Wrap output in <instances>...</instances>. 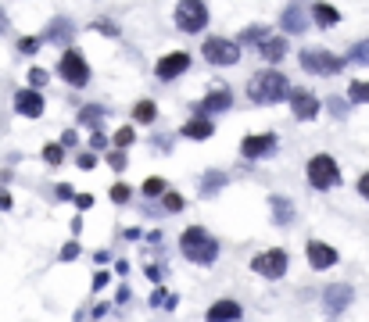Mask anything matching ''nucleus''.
Masks as SVG:
<instances>
[{"label":"nucleus","mask_w":369,"mask_h":322,"mask_svg":"<svg viewBox=\"0 0 369 322\" xmlns=\"http://www.w3.org/2000/svg\"><path fill=\"white\" fill-rule=\"evenodd\" d=\"M180 251H183V258L194 261V265H212V261L219 258V240L208 233L204 226H190V229H183V237H180Z\"/></svg>","instance_id":"nucleus-1"},{"label":"nucleus","mask_w":369,"mask_h":322,"mask_svg":"<svg viewBox=\"0 0 369 322\" xmlns=\"http://www.w3.org/2000/svg\"><path fill=\"white\" fill-rule=\"evenodd\" d=\"M40 43H43V36H22V40H18V50H22V54H36Z\"/></svg>","instance_id":"nucleus-32"},{"label":"nucleus","mask_w":369,"mask_h":322,"mask_svg":"<svg viewBox=\"0 0 369 322\" xmlns=\"http://www.w3.org/2000/svg\"><path fill=\"white\" fill-rule=\"evenodd\" d=\"M133 119H136V122H154V119H158L154 100H140V104L133 107Z\"/></svg>","instance_id":"nucleus-23"},{"label":"nucleus","mask_w":369,"mask_h":322,"mask_svg":"<svg viewBox=\"0 0 369 322\" xmlns=\"http://www.w3.org/2000/svg\"><path fill=\"white\" fill-rule=\"evenodd\" d=\"M187 68H190V54H183V50H172V54H165V58L154 65V76L162 79V83H172V79H180Z\"/></svg>","instance_id":"nucleus-9"},{"label":"nucleus","mask_w":369,"mask_h":322,"mask_svg":"<svg viewBox=\"0 0 369 322\" xmlns=\"http://www.w3.org/2000/svg\"><path fill=\"white\" fill-rule=\"evenodd\" d=\"M151 304H154V308H176L180 301H176L172 294H165V290H154V297H151Z\"/></svg>","instance_id":"nucleus-31"},{"label":"nucleus","mask_w":369,"mask_h":322,"mask_svg":"<svg viewBox=\"0 0 369 322\" xmlns=\"http://www.w3.org/2000/svg\"><path fill=\"white\" fill-rule=\"evenodd\" d=\"M247 97H251L254 104H276V100L291 97V83H287V76L276 72V68L258 72V76L247 79Z\"/></svg>","instance_id":"nucleus-2"},{"label":"nucleus","mask_w":369,"mask_h":322,"mask_svg":"<svg viewBox=\"0 0 369 322\" xmlns=\"http://www.w3.org/2000/svg\"><path fill=\"white\" fill-rule=\"evenodd\" d=\"M312 18H315V25H320V29H334L341 22V11L334 4H323V0H320V4L312 8Z\"/></svg>","instance_id":"nucleus-19"},{"label":"nucleus","mask_w":369,"mask_h":322,"mask_svg":"<svg viewBox=\"0 0 369 322\" xmlns=\"http://www.w3.org/2000/svg\"><path fill=\"white\" fill-rule=\"evenodd\" d=\"M273 211H276V226H287V222L294 219V208H291V201H283V197H273Z\"/></svg>","instance_id":"nucleus-22"},{"label":"nucleus","mask_w":369,"mask_h":322,"mask_svg":"<svg viewBox=\"0 0 369 322\" xmlns=\"http://www.w3.org/2000/svg\"><path fill=\"white\" fill-rule=\"evenodd\" d=\"M233 104V93L230 90H216V93H208L194 112H197V119H208V115H219V112H226V107Z\"/></svg>","instance_id":"nucleus-15"},{"label":"nucleus","mask_w":369,"mask_h":322,"mask_svg":"<svg viewBox=\"0 0 369 322\" xmlns=\"http://www.w3.org/2000/svg\"><path fill=\"white\" fill-rule=\"evenodd\" d=\"M266 40H269V36H266V25H247V29L240 32V40H237V43H258V47H262Z\"/></svg>","instance_id":"nucleus-24"},{"label":"nucleus","mask_w":369,"mask_h":322,"mask_svg":"<svg viewBox=\"0 0 369 322\" xmlns=\"http://www.w3.org/2000/svg\"><path fill=\"white\" fill-rule=\"evenodd\" d=\"M43 161H47V165H62V161H65V147L62 143H47L43 147Z\"/></svg>","instance_id":"nucleus-26"},{"label":"nucleus","mask_w":369,"mask_h":322,"mask_svg":"<svg viewBox=\"0 0 369 322\" xmlns=\"http://www.w3.org/2000/svg\"><path fill=\"white\" fill-rule=\"evenodd\" d=\"M165 208H169V211H180V208H183V197H180V193H165Z\"/></svg>","instance_id":"nucleus-38"},{"label":"nucleus","mask_w":369,"mask_h":322,"mask_svg":"<svg viewBox=\"0 0 369 322\" xmlns=\"http://www.w3.org/2000/svg\"><path fill=\"white\" fill-rule=\"evenodd\" d=\"M133 136H136V133H133L129 126H122V129L115 133V150H122V147H129V143H133Z\"/></svg>","instance_id":"nucleus-33"},{"label":"nucleus","mask_w":369,"mask_h":322,"mask_svg":"<svg viewBox=\"0 0 369 322\" xmlns=\"http://www.w3.org/2000/svg\"><path fill=\"white\" fill-rule=\"evenodd\" d=\"M330 112H334V115H344V100L334 97V100H330Z\"/></svg>","instance_id":"nucleus-44"},{"label":"nucleus","mask_w":369,"mask_h":322,"mask_svg":"<svg viewBox=\"0 0 369 322\" xmlns=\"http://www.w3.org/2000/svg\"><path fill=\"white\" fill-rule=\"evenodd\" d=\"M223 183H226V176H223V172H208V176H204V183H201V193H216Z\"/></svg>","instance_id":"nucleus-28"},{"label":"nucleus","mask_w":369,"mask_h":322,"mask_svg":"<svg viewBox=\"0 0 369 322\" xmlns=\"http://www.w3.org/2000/svg\"><path fill=\"white\" fill-rule=\"evenodd\" d=\"M348 61H355V65H369V40H362V43H355V47L348 50Z\"/></svg>","instance_id":"nucleus-25"},{"label":"nucleus","mask_w":369,"mask_h":322,"mask_svg":"<svg viewBox=\"0 0 369 322\" xmlns=\"http://www.w3.org/2000/svg\"><path fill=\"white\" fill-rule=\"evenodd\" d=\"M43 107H47V100H43L40 90H18L15 93V112L25 115V119H40Z\"/></svg>","instance_id":"nucleus-14"},{"label":"nucleus","mask_w":369,"mask_h":322,"mask_svg":"<svg viewBox=\"0 0 369 322\" xmlns=\"http://www.w3.org/2000/svg\"><path fill=\"white\" fill-rule=\"evenodd\" d=\"M308 183L315 186V190H334L337 183H341V169H337V161L330 157V154H315L312 161H308Z\"/></svg>","instance_id":"nucleus-3"},{"label":"nucleus","mask_w":369,"mask_h":322,"mask_svg":"<svg viewBox=\"0 0 369 322\" xmlns=\"http://www.w3.org/2000/svg\"><path fill=\"white\" fill-rule=\"evenodd\" d=\"M76 140H79L76 133H65V136H62V147H76Z\"/></svg>","instance_id":"nucleus-45"},{"label":"nucleus","mask_w":369,"mask_h":322,"mask_svg":"<svg viewBox=\"0 0 369 322\" xmlns=\"http://www.w3.org/2000/svg\"><path fill=\"white\" fill-rule=\"evenodd\" d=\"M97 29H100V32H108V36H119V29H112L108 22H97Z\"/></svg>","instance_id":"nucleus-46"},{"label":"nucleus","mask_w":369,"mask_h":322,"mask_svg":"<svg viewBox=\"0 0 369 322\" xmlns=\"http://www.w3.org/2000/svg\"><path fill=\"white\" fill-rule=\"evenodd\" d=\"M172 18L183 32H201L208 25V8H204V0H180Z\"/></svg>","instance_id":"nucleus-8"},{"label":"nucleus","mask_w":369,"mask_h":322,"mask_svg":"<svg viewBox=\"0 0 369 322\" xmlns=\"http://www.w3.org/2000/svg\"><path fill=\"white\" fill-rule=\"evenodd\" d=\"M79 254V244H65V251H62V261H72Z\"/></svg>","instance_id":"nucleus-39"},{"label":"nucleus","mask_w":369,"mask_h":322,"mask_svg":"<svg viewBox=\"0 0 369 322\" xmlns=\"http://www.w3.org/2000/svg\"><path fill=\"white\" fill-rule=\"evenodd\" d=\"M112 201H115V204H126V201H129V186H126V183H115V186H112Z\"/></svg>","instance_id":"nucleus-37"},{"label":"nucleus","mask_w":369,"mask_h":322,"mask_svg":"<svg viewBox=\"0 0 369 322\" xmlns=\"http://www.w3.org/2000/svg\"><path fill=\"white\" fill-rule=\"evenodd\" d=\"M76 165H79V169H83V172H90V169H93V165H97V154H93V150H83V154H79V157H76Z\"/></svg>","instance_id":"nucleus-34"},{"label":"nucleus","mask_w":369,"mask_h":322,"mask_svg":"<svg viewBox=\"0 0 369 322\" xmlns=\"http://www.w3.org/2000/svg\"><path fill=\"white\" fill-rule=\"evenodd\" d=\"M258 54H262V61H280L283 54H287V40H280V36H269L266 43L258 47Z\"/></svg>","instance_id":"nucleus-20"},{"label":"nucleus","mask_w":369,"mask_h":322,"mask_svg":"<svg viewBox=\"0 0 369 322\" xmlns=\"http://www.w3.org/2000/svg\"><path fill=\"white\" fill-rule=\"evenodd\" d=\"M76 204L86 211V208H93V197H90V193H79V197H76Z\"/></svg>","instance_id":"nucleus-42"},{"label":"nucleus","mask_w":369,"mask_h":322,"mask_svg":"<svg viewBox=\"0 0 369 322\" xmlns=\"http://www.w3.org/2000/svg\"><path fill=\"white\" fill-rule=\"evenodd\" d=\"M287 251L283 247H269V251H262V254H254L251 258V268L258 276H266V280H280V276H287Z\"/></svg>","instance_id":"nucleus-7"},{"label":"nucleus","mask_w":369,"mask_h":322,"mask_svg":"<svg viewBox=\"0 0 369 322\" xmlns=\"http://www.w3.org/2000/svg\"><path fill=\"white\" fill-rule=\"evenodd\" d=\"M305 254H308V265L315 268V273H323V268H334L337 265V251L323 240H308L305 244Z\"/></svg>","instance_id":"nucleus-10"},{"label":"nucleus","mask_w":369,"mask_h":322,"mask_svg":"<svg viewBox=\"0 0 369 322\" xmlns=\"http://www.w3.org/2000/svg\"><path fill=\"white\" fill-rule=\"evenodd\" d=\"M144 193H147V197H162V193H165V179H162V176L144 179Z\"/></svg>","instance_id":"nucleus-29"},{"label":"nucleus","mask_w":369,"mask_h":322,"mask_svg":"<svg viewBox=\"0 0 369 322\" xmlns=\"http://www.w3.org/2000/svg\"><path fill=\"white\" fill-rule=\"evenodd\" d=\"M280 25H283V32H305L308 29V15H305V8L301 4H291V8H283V15H280Z\"/></svg>","instance_id":"nucleus-18"},{"label":"nucleus","mask_w":369,"mask_h":322,"mask_svg":"<svg viewBox=\"0 0 369 322\" xmlns=\"http://www.w3.org/2000/svg\"><path fill=\"white\" fill-rule=\"evenodd\" d=\"M47 79H50V76H47L43 68H33V72H29V90H40V86H47Z\"/></svg>","instance_id":"nucleus-35"},{"label":"nucleus","mask_w":369,"mask_h":322,"mask_svg":"<svg viewBox=\"0 0 369 322\" xmlns=\"http://www.w3.org/2000/svg\"><path fill=\"white\" fill-rule=\"evenodd\" d=\"M351 301H355V290H351L348 283H330V287L323 290V304H327L330 315H341Z\"/></svg>","instance_id":"nucleus-13"},{"label":"nucleus","mask_w":369,"mask_h":322,"mask_svg":"<svg viewBox=\"0 0 369 322\" xmlns=\"http://www.w3.org/2000/svg\"><path fill=\"white\" fill-rule=\"evenodd\" d=\"M108 165H112L115 172H122V169L129 165V161H126V154H122V150H112V154H108Z\"/></svg>","instance_id":"nucleus-36"},{"label":"nucleus","mask_w":369,"mask_h":322,"mask_svg":"<svg viewBox=\"0 0 369 322\" xmlns=\"http://www.w3.org/2000/svg\"><path fill=\"white\" fill-rule=\"evenodd\" d=\"M240 315H244V308L237 304V301H230V297H223V301H216L212 308H208V322H240Z\"/></svg>","instance_id":"nucleus-16"},{"label":"nucleus","mask_w":369,"mask_h":322,"mask_svg":"<svg viewBox=\"0 0 369 322\" xmlns=\"http://www.w3.org/2000/svg\"><path fill=\"white\" fill-rule=\"evenodd\" d=\"M301 68L308 76H337L344 68V58H337V54H330V50L308 47V50H301Z\"/></svg>","instance_id":"nucleus-5"},{"label":"nucleus","mask_w":369,"mask_h":322,"mask_svg":"<svg viewBox=\"0 0 369 322\" xmlns=\"http://www.w3.org/2000/svg\"><path fill=\"white\" fill-rule=\"evenodd\" d=\"M273 147H276V136H273V133H251V136H244L240 154H244L247 161H258V157H266Z\"/></svg>","instance_id":"nucleus-12"},{"label":"nucleus","mask_w":369,"mask_h":322,"mask_svg":"<svg viewBox=\"0 0 369 322\" xmlns=\"http://www.w3.org/2000/svg\"><path fill=\"white\" fill-rule=\"evenodd\" d=\"M0 208H4V211L11 208V193H0Z\"/></svg>","instance_id":"nucleus-47"},{"label":"nucleus","mask_w":369,"mask_h":322,"mask_svg":"<svg viewBox=\"0 0 369 322\" xmlns=\"http://www.w3.org/2000/svg\"><path fill=\"white\" fill-rule=\"evenodd\" d=\"M201 54H204V61H208V65H219V68H226V65H237V61H240V43H237V40L212 36V40H204Z\"/></svg>","instance_id":"nucleus-4"},{"label":"nucleus","mask_w":369,"mask_h":322,"mask_svg":"<svg viewBox=\"0 0 369 322\" xmlns=\"http://www.w3.org/2000/svg\"><path fill=\"white\" fill-rule=\"evenodd\" d=\"M72 36H76V29H72L69 18H54V22L47 25V32H43V40L58 43V47H72Z\"/></svg>","instance_id":"nucleus-17"},{"label":"nucleus","mask_w":369,"mask_h":322,"mask_svg":"<svg viewBox=\"0 0 369 322\" xmlns=\"http://www.w3.org/2000/svg\"><path fill=\"white\" fill-rule=\"evenodd\" d=\"M358 193L369 201V172H365V176H358Z\"/></svg>","instance_id":"nucleus-41"},{"label":"nucleus","mask_w":369,"mask_h":322,"mask_svg":"<svg viewBox=\"0 0 369 322\" xmlns=\"http://www.w3.org/2000/svg\"><path fill=\"white\" fill-rule=\"evenodd\" d=\"M58 76H62L69 86H76V90L90 83V65H86V58H83L76 47H69L62 58H58Z\"/></svg>","instance_id":"nucleus-6"},{"label":"nucleus","mask_w":369,"mask_h":322,"mask_svg":"<svg viewBox=\"0 0 369 322\" xmlns=\"http://www.w3.org/2000/svg\"><path fill=\"white\" fill-rule=\"evenodd\" d=\"M216 129H212V119H190L187 126H183V136H190V140H208V136H212Z\"/></svg>","instance_id":"nucleus-21"},{"label":"nucleus","mask_w":369,"mask_h":322,"mask_svg":"<svg viewBox=\"0 0 369 322\" xmlns=\"http://www.w3.org/2000/svg\"><path fill=\"white\" fill-rule=\"evenodd\" d=\"M8 29V15H4V8H0V32Z\"/></svg>","instance_id":"nucleus-48"},{"label":"nucleus","mask_w":369,"mask_h":322,"mask_svg":"<svg viewBox=\"0 0 369 322\" xmlns=\"http://www.w3.org/2000/svg\"><path fill=\"white\" fill-rule=\"evenodd\" d=\"M291 112L301 122H312L315 115H320V97L308 93V90H291Z\"/></svg>","instance_id":"nucleus-11"},{"label":"nucleus","mask_w":369,"mask_h":322,"mask_svg":"<svg viewBox=\"0 0 369 322\" xmlns=\"http://www.w3.org/2000/svg\"><path fill=\"white\" fill-rule=\"evenodd\" d=\"M348 97H351L355 104H369V83H362V79H355V83L348 86Z\"/></svg>","instance_id":"nucleus-27"},{"label":"nucleus","mask_w":369,"mask_h":322,"mask_svg":"<svg viewBox=\"0 0 369 322\" xmlns=\"http://www.w3.org/2000/svg\"><path fill=\"white\" fill-rule=\"evenodd\" d=\"M58 197H65V201H72L76 193H72V186H69V183H62V186H58Z\"/></svg>","instance_id":"nucleus-43"},{"label":"nucleus","mask_w":369,"mask_h":322,"mask_svg":"<svg viewBox=\"0 0 369 322\" xmlns=\"http://www.w3.org/2000/svg\"><path fill=\"white\" fill-rule=\"evenodd\" d=\"M90 147H93V150H100V147H108V140H104V133H93V136H90Z\"/></svg>","instance_id":"nucleus-40"},{"label":"nucleus","mask_w":369,"mask_h":322,"mask_svg":"<svg viewBox=\"0 0 369 322\" xmlns=\"http://www.w3.org/2000/svg\"><path fill=\"white\" fill-rule=\"evenodd\" d=\"M100 115H104L100 107H83V112H79V122H83V126H93V133H97V122H100Z\"/></svg>","instance_id":"nucleus-30"}]
</instances>
